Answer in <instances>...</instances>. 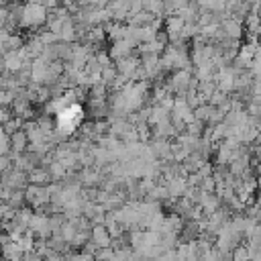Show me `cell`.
Returning <instances> with one entry per match:
<instances>
[{
	"label": "cell",
	"mask_w": 261,
	"mask_h": 261,
	"mask_svg": "<svg viewBox=\"0 0 261 261\" xmlns=\"http://www.w3.org/2000/svg\"><path fill=\"white\" fill-rule=\"evenodd\" d=\"M94 239H96V243H98L100 247H106V245H108V241H110V237L104 232V228H102V226L94 230Z\"/></svg>",
	"instance_id": "3957f363"
},
{
	"label": "cell",
	"mask_w": 261,
	"mask_h": 261,
	"mask_svg": "<svg viewBox=\"0 0 261 261\" xmlns=\"http://www.w3.org/2000/svg\"><path fill=\"white\" fill-rule=\"evenodd\" d=\"M22 20L24 24H39L45 20V8L41 4H33V6H27L24 12H22Z\"/></svg>",
	"instance_id": "7a4b0ae2"
},
{
	"label": "cell",
	"mask_w": 261,
	"mask_h": 261,
	"mask_svg": "<svg viewBox=\"0 0 261 261\" xmlns=\"http://www.w3.org/2000/svg\"><path fill=\"white\" fill-rule=\"evenodd\" d=\"M82 116H84L82 108L73 102V104H69L67 108H63L61 112H57V128H59L61 133L69 135V133H73V130H75V126L80 124Z\"/></svg>",
	"instance_id": "6da1fadb"
}]
</instances>
